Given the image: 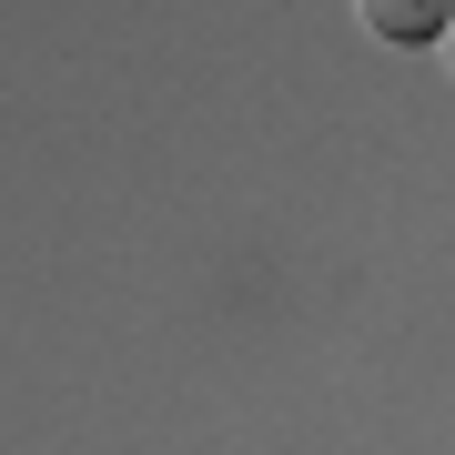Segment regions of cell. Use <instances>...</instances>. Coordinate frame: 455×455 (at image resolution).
<instances>
[{
	"instance_id": "obj_1",
	"label": "cell",
	"mask_w": 455,
	"mask_h": 455,
	"mask_svg": "<svg viewBox=\"0 0 455 455\" xmlns=\"http://www.w3.org/2000/svg\"><path fill=\"white\" fill-rule=\"evenodd\" d=\"M355 20L374 41H395V51H425V41L455 31V0H355Z\"/></svg>"
}]
</instances>
